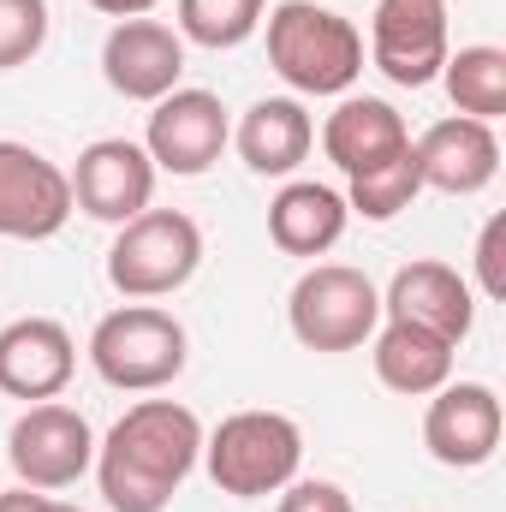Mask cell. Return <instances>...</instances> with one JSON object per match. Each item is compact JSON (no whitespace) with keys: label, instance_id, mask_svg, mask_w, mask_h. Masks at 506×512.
I'll return each mask as SVG.
<instances>
[{"label":"cell","instance_id":"obj_23","mask_svg":"<svg viewBox=\"0 0 506 512\" xmlns=\"http://www.w3.org/2000/svg\"><path fill=\"white\" fill-rule=\"evenodd\" d=\"M268 0H179V36L197 48H245L262 30Z\"/></svg>","mask_w":506,"mask_h":512},{"label":"cell","instance_id":"obj_26","mask_svg":"<svg viewBox=\"0 0 506 512\" xmlns=\"http://www.w3.org/2000/svg\"><path fill=\"white\" fill-rule=\"evenodd\" d=\"M274 512H358V507H352V495H346L340 483H328V477H292V483L280 489V507Z\"/></svg>","mask_w":506,"mask_h":512},{"label":"cell","instance_id":"obj_5","mask_svg":"<svg viewBox=\"0 0 506 512\" xmlns=\"http://www.w3.org/2000/svg\"><path fill=\"white\" fill-rule=\"evenodd\" d=\"M197 268H203V227L185 209H155L149 203L108 245V286L131 304L173 298L179 286L197 280Z\"/></svg>","mask_w":506,"mask_h":512},{"label":"cell","instance_id":"obj_4","mask_svg":"<svg viewBox=\"0 0 506 512\" xmlns=\"http://www.w3.org/2000/svg\"><path fill=\"white\" fill-rule=\"evenodd\" d=\"M191 334L161 304H120L90 328V370L114 393H161L185 376Z\"/></svg>","mask_w":506,"mask_h":512},{"label":"cell","instance_id":"obj_25","mask_svg":"<svg viewBox=\"0 0 506 512\" xmlns=\"http://www.w3.org/2000/svg\"><path fill=\"white\" fill-rule=\"evenodd\" d=\"M501 245H506V215H489L483 233H477V256H471V262H477V286H471V292H483L489 304L506 298V251Z\"/></svg>","mask_w":506,"mask_h":512},{"label":"cell","instance_id":"obj_28","mask_svg":"<svg viewBox=\"0 0 506 512\" xmlns=\"http://www.w3.org/2000/svg\"><path fill=\"white\" fill-rule=\"evenodd\" d=\"M36 507H42V495H36V489H24V483L0 495V512H36Z\"/></svg>","mask_w":506,"mask_h":512},{"label":"cell","instance_id":"obj_12","mask_svg":"<svg viewBox=\"0 0 506 512\" xmlns=\"http://www.w3.org/2000/svg\"><path fill=\"white\" fill-rule=\"evenodd\" d=\"M72 179V203L90 215V221H108V227H126L131 215H143L155 203V161L143 143L131 137H96L78 149V167L66 173Z\"/></svg>","mask_w":506,"mask_h":512},{"label":"cell","instance_id":"obj_13","mask_svg":"<svg viewBox=\"0 0 506 512\" xmlns=\"http://www.w3.org/2000/svg\"><path fill=\"white\" fill-rule=\"evenodd\" d=\"M102 78L126 102H161L185 78V36L161 18H120L102 42Z\"/></svg>","mask_w":506,"mask_h":512},{"label":"cell","instance_id":"obj_19","mask_svg":"<svg viewBox=\"0 0 506 512\" xmlns=\"http://www.w3.org/2000/svg\"><path fill=\"white\" fill-rule=\"evenodd\" d=\"M346 191L316 185V179H286L268 203V239L286 256H328L346 239Z\"/></svg>","mask_w":506,"mask_h":512},{"label":"cell","instance_id":"obj_21","mask_svg":"<svg viewBox=\"0 0 506 512\" xmlns=\"http://www.w3.org/2000/svg\"><path fill=\"white\" fill-rule=\"evenodd\" d=\"M441 84H447V96H453V108H459L465 120L495 126V120L506 114V48H495V42H471V48L447 54Z\"/></svg>","mask_w":506,"mask_h":512},{"label":"cell","instance_id":"obj_7","mask_svg":"<svg viewBox=\"0 0 506 512\" xmlns=\"http://www.w3.org/2000/svg\"><path fill=\"white\" fill-rule=\"evenodd\" d=\"M6 465L24 489L36 495H54V489H72L90 465H96V429L84 411L60 405V399H42V405H24L18 423L6 429Z\"/></svg>","mask_w":506,"mask_h":512},{"label":"cell","instance_id":"obj_10","mask_svg":"<svg viewBox=\"0 0 506 512\" xmlns=\"http://www.w3.org/2000/svg\"><path fill=\"white\" fill-rule=\"evenodd\" d=\"M72 179L66 167H54L42 149L0 137V239L18 245H42L54 233H66L72 221Z\"/></svg>","mask_w":506,"mask_h":512},{"label":"cell","instance_id":"obj_27","mask_svg":"<svg viewBox=\"0 0 506 512\" xmlns=\"http://www.w3.org/2000/svg\"><path fill=\"white\" fill-rule=\"evenodd\" d=\"M84 6H96L102 18H114V24H120V18H149L161 0H84Z\"/></svg>","mask_w":506,"mask_h":512},{"label":"cell","instance_id":"obj_3","mask_svg":"<svg viewBox=\"0 0 506 512\" xmlns=\"http://www.w3.org/2000/svg\"><path fill=\"white\" fill-rule=\"evenodd\" d=\"M304 465V429L286 411H233L203 429V471L221 495L262 501L280 495Z\"/></svg>","mask_w":506,"mask_h":512},{"label":"cell","instance_id":"obj_18","mask_svg":"<svg viewBox=\"0 0 506 512\" xmlns=\"http://www.w3.org/2000/svg\"><path fill=\"white\" fill-rule=\"evenodd\" d=\"M233 143H239V155H245L251 173H262V179H292L310 161V149H316V120H310V108L298 96H262V102L245 108Z\"/></svg>","mask_w":506,"mask_h":512},{"label":"cell","instance_id":"obj_20","mask_svg":"<svg viewBox=\"0 0 506 512\" xmlns=\"http://www.w3.org/2000/svg\"><path fill=\"white\" fill-rule=\"evenodd\" d=\"M453 352L441 334L429 328H411V322H381L376 340H370V364H376V382L387 393H405V399H429L435 387L453 382Z\"/></svg>","mask_w":506,"mask_h":512},{"label":"cell","instance_id":"obj_29","mask_svg":"<svg viewBox=\"0 0 506 512\" xmlns=\"http://www.w3.org/2000/svg\"><path fill=\"white\" fill-rule=\"evenodd\" d=\"M36 512H84V507H72V501H48V495H42V507Z\"/></svg>","mask_w":506,"mask_h":512},{"label":"cell","instance_id":"obj_1","mask_svg":"<svg viewBox=\"0 0 506 512\" xmlns=\"http://www.w3.org/2000/svg\"><path fill=\"white\" fill-rule=\"evenodd\" d=\"M203 465V417L179 399H137L96 441V483L114 512H167Z\"/></svg>","mask_w":506,"mask_h":512},{"label":"cell","instance_id":"obj_14","mask_svg":"<svg viewBox=\"0 0 506 512\" xmlns=\"http://www.w3.org/2000/svg\"><path fill=\"white\" fill-rule=\"evenodd\" d=\"M381 322H411V328H429L441 334L447 346H465L471 322H477V292L459 268L423 256V262H405L387 292H381Z\"/></svg>","mask_w":506,"mask_h":512},{"label":"cell","instance_id":"obj_22","mask_svg":"<svg viewBox=\"0 0 506 512\" xmlns=\"http://www.w3.org/2000/svg\"><path fill=\"white\" fill-rule=\"evenodd\" d=\"M417 197H423V179H417V155H411V149H399L393 161H381L370 173L346 179V209L364 215V221H393V215H405Z\"/></svg>","mask_w":506,"mask_h":512},{"label":"cell","instance_id":"obj_11","mask_svg":"<svg viewBox=\"0 0 506 512\" xmlns=\"http://www.w3.org/2000/svg\"><path fill=\"white\" fill-rule=\"evenodd\" d=\"M501 393L489 382H447L429 393V411H423V447L435 465L447 471H477L501 453Z\"/></svg>","mask_w":506,"mask_h":512},{"label":"cell","instance_id":"obj_17","mask_svg":"<svg viewBox=\"0 0 506 512\" xmlns=\"http://www.w3.org/2000/svg\"><path fill=\"white\" fill-rule=\"evenodd\" d=\"M399 149H411V131L399 120V108L381 102V96H340V108L322 120V155L346 179H358V173H370L381 161H393Z\"/></svg>","mask_w":506,"mask_h":512},{"label":"cell","instance_id":"obj_15","mask_svg":"<svg viewBox=\"0 0 506 512\" xmlns=\"http://www.w3.org/2000/svg\"><path fill=\"white\" fill-rule=\"evenodd\" d=\"M78 376V340L54 316H18L0 328V393L42 405L60 399L66 382Z\"/></svg>","mask_w":506,"mask_h":512},{"label":"cell","instance_id":"obj_9","mask_svg":"<svg viewBox=\"0 0 506 512\" xmlns=\"http://www.w3.org/2000/svg\"><path fill=\"white\" fill-rule=\"evenodd\" d=\"M227 143H233L227 102L215 90H191V84L167 90L143 126V149H149L155 173H173V179H203Z\"/></svg>","mask_w":506,"mask_h":512},{"label":"cell","instance_id":"obj_6","mask_svg":"<svg viewBox=\"0 0 506 512\" xmlns=\"http://www.w3.org/2000/svg\"><path fill=\"white\" fill-rule=\"evenodd\" d=\"M286 328L304 352H358L381 328V286L352 262H316L286 292Z\"/></svg>","mask_w":506,"mask_h":512},{"label":"cell","instance_id":"obj_24","mask_svg":"<svg viewBox=\"0 0 506 512\" xmlns=\"http://www.w3.org/2000/svg\"><path fill=\"white\" fill-rule=\"evenodd\" d=\"M48 42V0H0V72H18Z\"/></svg>","mask_w":506,"mask_h":512},{"label":"cell","instance_id":"obj_16","mask_svg":"<svg viewBox=\"0 0 506 512\" xmlns=\"http://www.w3.org/2000/svg\"><path fill=\"white\" fill-rule=\"evenodd\" d=\"M411 155H417L423 191H441V197H477L501 173V137H495V126L465 120V114L435 120L411 143Z\"/></svg>","mask_w":506,"mask_h":512},{"label":"cell","instance_id":"obj_8","mask_svg":"<svg viewBox=\"0 0 506 512\" xmlns=\"http://www.w3.org/2000/svg\"><path fill=\"white\" fill-rule=\"evenodd\" d=\"M453 54L447 0H376L370 12V66L399 90H423L441 78Z\"/></svg>","mask_w":506,"mask_h":512},{"label":"cell","instance_id":"obj_2","mask_svg":"<svg viewBox=\"0 0 506 512\" xmlns=\"http://www.w3.org/2000/svg\"><path fill=\"white\" fill-rule=\"evenodd\" d=\"M268 66L292 96H352L364 78V36L352 18L316 0H280L262 12Z\"/></svg>","mask_w":506,"mask_h":512}]
</instances>
